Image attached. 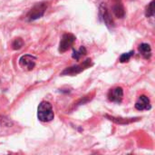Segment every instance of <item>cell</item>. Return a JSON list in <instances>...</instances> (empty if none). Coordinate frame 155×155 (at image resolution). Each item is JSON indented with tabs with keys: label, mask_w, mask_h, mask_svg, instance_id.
Segmentation results:
<instances>
[{
	"label": "cell",
	"mask_w": 155,
	"mask_h": 155,
	"mask_svg": "<svg viewBox=\"0 0 155 155\" xmlns=\"http://www.w3.org/2000/svg\"><path fill=\"white\" fill-rule=\"evenodd\" d=\"M106 118H108L110 121L114 122V124H121V125H125V124H130L132 123L137 122L139 121L141 118L137 117V118H123V117H114V116H110V115H105Z\"/></svg>",
	"instance_id": "9c48e42d"
},
{
	"label": "cell",
	"mask_w": 155,
	"mask_h": 155,
	"mask_svg": "<svg viewBox=\"0 0 155 155\" xmlns=\"http://www.w3.org/2000/svg\"><path fill=\"white\" fill-rule=\"evenodd\" d=\"M123 97H124V90L122 87H116L111 89L108 93V99L113 103L120 104L123 101Z\"/></svg>",
	"instance_id": "8992f818"
},
{
	"label": "cell",
	"mask_w": 155,
	"mask_h": 155,
	"mask_svg": "<svg viewBox=\"0 0 155 155\" xmlns=\"http://www.w3.org/2000/svg\"><path fill=\"white\" fill-rule=\"evenodd\" d=\"M37 117L39 121L41 122H44V123L51 122L54 117L52 104L46 101L41 102L37 109Z\"/></svg>",
	"instance_id": "6da1fadb"
},
{
	"label": "cell",
	"mask_w": 155,
	"mask_h": 155,
	"mask_svg": "<svg viewBox=\"0 0 155 155\" xmlns=\"http://www.w3.org/2000/svg\"><path fill=\"white\" fill-rule=\"evenodd\" d=\"M113 11L116 17L118 18H123L124 16V8L123 6V4L121 0H115V4L113 7Z\"/></svg>",
	"instance_id": "8fae6325"
},
{
	"label": "cell",
	"mask_w": 155,
	"mask_h": 155,
	"mask_svg": "<svg viewBox=\"0 0 155 155\" xmlns=\"http://www.w3.org/2000/svg\"><path fill=\"white\" fill-rule=\"evenodd\" d=\"M139 52L140 54L145 58V59H150L152 56V48L150 45L146 43H143L139 45Z\"/></svg>",
	"instance_id": "30bf717a"
},
{
	"label": "cell",
	"mask_w": 155,
	"mask_h": 155,
	"mask_svg": "<svg viewBox=\"0 0 155 155\" xmlns=\"http://www.w3.org/2000/svg\"><path fill=\"white\" fill-rule=\"evenodd\" d=\"M134 54V51H130V52H128V53H124V54H123L120 56L119 61H120L121 63H126V62H128V61L131 59V57H132Z\"/></svg>",
	"instance_id": "5bb4252c"
},
{
	"label": "cell",
	"mask_w": 155,
	"mask_h": 155,
	"mask_svg": "<svg viewBox=\"0 0 155 155\" xmlns=\"http://www.w3.org/2000/svg\"><path fill=\"white\" fill-rule=\"evenodd\" d=\"M145 15L147 17H153L154 15V0H153L146 7Z\"/></svg>",
	"instance_id": "4fadbf2b"
},
{
	"label": "cell",
	"mask_w": 155,
	"mask_h": 155,
	"mask_svg": "<svg viewBox=\"0 0 155 155\" xmlns=\"http://www.w3.org/2000/svg\"><path fill=\"white\" fill-rule=\"evenodd\" d=\"M35 61L36 58L31 54H25L20 57L19 59V65L22 69L25 71H31L35 66Z\"/></svg>",
	"instance_id": "5b68a950"
},
{
	"label": "cell",
	"mask_w": 155,
	"mask_h": 155,
	"mask_svg": "<svg viewBox=\"0 0 155 155\" xmlns=\"http://www.w3.org/2000/svg\"><path fill=\"white\" fill-rule=\"evenodd\" d=\"M135 108L139 111L150 110L152 108L150 99L146 95H141L135 103Z\"/></svg>",
	"instance_id": "ba28073f"
},
{
	"label": "cell",
	"mask_w": 155,
	"mask_h": 155,
	"mask_svg": "<svg viewBox=\"0 0 155 155\" xmlns=\"http://www.w3.org/2000/svg\"><path fill=\"white\" fill-rule=\"evenodd\" d=\"M75 36L73 35V34H70V33H66V34H64L63 36H62V39L60 41V44H59V52L60 53H64L66 52L67 50H69L74 43L75 42Z\"/></svg>",
	"instance_id": "277c9868"
},
{
	"label": "cell",
	"mask_w": 155,
	"mask_h": 155,
	"mask_svg": "<svg viewBox=\"0 0 155 155\" xmlns=\"http://www.w3.org/2000/svg\"><path fill=\"white\" fill-rule=\"evenodd\" d=\"M100 15L104 22V24L108 27H114V20L112 19V16L104 4H102L100 5Z\"/></svg>",
	"instance_id": "52a82bcc"
},
{
	"label": "cell",
	"mask_w": 155,
	"mask_h": 155,
	"mask_svg": "<svg viewBox=\"0 0 155 155\" xmlns=\"http://www.w3.org/2000/svg\"><path fill=\"white\" fill-rule=\"evenodd\" d=\"M23 45H24V41H23L21 38H15V39L14 40L13 44H12V47H13V49H15V50L20 49Z\"/></svg>",
	"instance_id": "9a60e30c"
},
{
	"label": "cell",
	"mask_w": 155,
	"mask_h": 155,
	"mask_svg": "<svg viewBox=\"0 0 155 155\" xmlns=\"http://www.w3.org/2000/svg\"><path fill=\"white\" fill-rule=\"evenodd\" d=\"M93 65V62L92 59L88 58L85 61H84L83 63L76 64V65H73L71 67H67L65 68L62 73L61 75H76L78 74H80L81 72L84 71L85 69L91 67Z\"/></svg>",
	"instance_id": "7a4b0ae2"
},
{
	"label": "cell",
	"mask_w": 155,
	"mask_h": 155,
	"mask_svg": "<svg viewBox=\"0 0 155 155\" xmlns=\"http://www.w3.org/2000/svg\"><path fill=\"white\" fill-rule=\"evenodd\" d=\"M87 54V51H86V48L84 47V46H81L80 48H79V50H77V51H74V53H73V54H72V57L74 58V59H75V60H80L83 56H84L85 54Z\"/></svg>",
	"instance_id": "7c38bea8"
},
{
	"label": "cell",
	"mask_w": 155,
	"mask_h": 155,
	"mask_svg": "<svg viewBox=\"0 0 155 155\" xmlns=\"http://www.w3.org/2000/svg\"><path fill=\"white\" fill-rule=\"evenodd\" d=\"M46 8H47V4L45 2L36 4L26 15V20L31 22V21H34V20L40 18L45 14Z\"/></svg>",
	"instance_id": "3957f363"
}]
</instances>
